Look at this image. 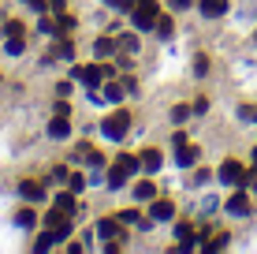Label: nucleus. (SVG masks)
Listing matches in <instances>:
<instances>
[{"label": "nucleus", "mask_w": 257, "mask_h": 254, "mask_svg": "<svg viewBox=\"0 0 257 254\" xmlns=\"http://www.w3.org/2000/svg\"><path fill=\"white\" fill-rule=\"evenodd\" d=\"M127 131H131V112H123V109H116V112L101 124V135L108 138V142H119Z\"/></svg>", "instance_id": "1"}, {"label": "nucleus", "mask_w": 257, "mask_h": 254, "mask_svg": "<svg viewBox=\"0 0 257 254\" xmlns=\"http://www.w3.org/2000/svg\"><path fill=\"white\" fill-rule=\"evenodd\" d=\"M246 176H250V172H246L238 161H224V164H220V172H216V180L227 183V187H242Z\"/></svg>", "instance_id": "2"}, {"label": "nucleus", "mask_w": 257, "mask_h": 254, "mask_svg": "<svg viewBox=\"0 0 257 254\" xmlns=\"http://www.w3.org/2000/svg\"><path fill=\"white\" fill-rule=\"evenodd\" d=\"M97 235H101L104 243H119V235H123V221H112V217L97 221Z\"/></svg>", "instance_id": "3"}, {"label": "nucleus", "mask_w": 257, "mask_h": 254, "mask_svg": "<svg viewBox=\"0 0 257 254\" xmlns=\"http://www.w3.org/2000/svg\"><path fill=\"white\" fill-rule=\"evenodd\" d=\"M224 209H227L231 217H250V198H246L242 191H235V195L224 202Z\"/></svg>", "instance_id": "4"}, {"label": "nucleus", "mask_w": 257, "mask_h": 254, "mask_svg": "<svg viewBox=\"0 0 257 254\" xmlns=\"http://www.w3.org/2000/svg\"><path fill=\"white\" fill-rule=\"evenodd\" d=\"M194 161H198V146L179 142V150H175V164H179V168H190Z\"/></svg>", "instance_id": "5"}, {"label": "nucleus", "mask_w": 257, "mask_h": 254, "mask_svg": "<svg viewBox=\"0 0 257 254\" xmlns=\"http://www.w3.org/2000/svg\"><path fill=\"white\" fill-rule=\"evenodd\" d=\"M201 15H205V19H220V15L227 12V0H201Z\"/></svg>", "instance_id": "6"}, {"label": "nucleus", "mask_w": 257, "mask_h": 254, "mask_svg": "<svg viewBox=\"0 0 257 254\" xmlns=\"http://www.w3.org/2000/svg\"><path fill=\"white\" fill-rule=\"evenodd\" d=\"M19 195L26 198V202H41V198H45V183H23Z\"/></svg>", "instance_id": "7"}, {"label": "nucleus", "mask_w": 257, "mask_h": 254, "mask_svg": "<svg viewBox=\"0 0 257 254\" xmlns=\"http://www.w3.org/2000/svg\"><path fill=\"white\" fill-rule=\"evenodd\" d=\"M153 217H157V221H172V217H175V206L164 202V198H153Z\"/></svg>", "instance_id": "8"}, {"label": "nucleus", "mask_w": 257, "mask_h": 254, "mask_svg": "<svg viewBox=\"0 0 257 254\" xmlns=\"http://www.w3.org/2000/svg\"><path fill=\"white\" fill-rule=\"evenodd\" d=\"M138 161H142V168H146V172H157V168H161V164H164V157L157 153V150H146V153L138 157Z\"/></svg>", "instance_id": "9"}, {"label": "nucleus", "mask_w": 257, "mask_h": 254, "mask_svg": "<svg viewBox=\"0 0 257 254\" xmlns=\"http://www.w3.org/2000/svg\"><path fill=\"white\" fill-rule=\"evenodd\" d=\"M60 239H64V235H60L56 228H49V232H41V235H38V243H34V247H38V250H49V247H56Z\"/></svg>", "instance_id": "10"}, {"label": "nucleus", "mask_w": 257, "mask_h": 254, "mask_svg": "<svg viewBox=\"0 0 257 254\" xmlns=\"http://www.w3.org/2000/svg\"><path fill=\"white\" fill-rule=\"evenodd\" d=\"M49 135H52V138H67V135H71L67 116H56V120H52V124H49Z\"/></svg>", "instance_id": "11"}, {"label": "nucleus", "mask_w": 257, "mask_h": 254, "mask_svg": "<svg viewBox=\"0 0 257 254\" xmlns=\"http://www.w3.org/2000/svg\"><path fill=\"white\" fill-rule=\"evenodd\" d=\"M135 198H138V202H149V198H157V187H153V180H142L138 187H135Z\"/></svg>", "instance_id": "12"}, {"label": "nucleus", "mask_w": 257, "mask_h": 254, "mask_svg": "<svg viewBox=\"0 0 257 254\" xmlns=\"http://www.w3.org/2000/svg\"><path fill=\"white\" fill-rule=\"evenodd\" d=\"M78 78H82V82L86 86H101V71H97V67H78V71H75Z\"/></svg>", "instance_id": "13"}, {"label": "nucleus", "mask_w": 257, "mask_h": 254, "mask_svg": "<svg viewBox=\"0 0 257 254\" xmlns=\"http://www.w3.org/2000/svg\"><path fill=\"white\" fill-rule=\"evenodd\" d=\"M104 183H108V187H112V191H119V187H127V172H123V168H119V164H116V168H112V172H108V180H104Z\"/></svg>", "instance_id": "14"}, {"label": "nucleus", "mask_w": 257, "mask_h": 254, "mask_svg": "<svg viewBox=\"0 0 257 254\" xmlns=\"http://www.w3.org/2000/svg\"><path fill=\"white\" fill-rule=\"evenodd\" d=\"M15 224H19V228H34V224H38L34 209H19V213H15Z\"/></svg>", "instance_id": "15"}, {"label": "nucleus", "mask_w": 257, "mask_h": 254, "mask_svg": "<svg viewBox=\"0 0 257 254\" xmlns=\"http://www.w3.org/2000/svg\"><path fill=\"white\" fill-rule=\"evenodd\" d=\"M56 209H64L67 217L75 213V191H71V195H56Z\"/></svg>", "instance_id": "16"}, {"label": "nucleus", "mask_w": 257, "mask_h": 254, "mask_svg": "<svg viewBox=\"0 0 257 254\" xmlns=\"http://www.w3.org/2000/svg\"><path fill=\"white\" fill-rule=\"evenodd\" d=\"M116 49H119V45H116V41H108V38H101V41L93 45V52H97V56H112Z\"/></svg>", "instance_id": "17"}, {"label": "nucleus", "mask_w": 257, "mask_h": 254, "mask_svg": "<svg viewBox=\"0 0 257 254\" xmlns=\"http://www.w3.org/2000/svg\"><path fill=\"white\" fill-rule=\"evenodd\" d=\"M123 90H127V86H119V82H112L108 90H104V101H112V105H119L123 101Z\"/></svg>", "instance_id": "18"}, {"label": "nucleus", "mask_w": 257, "mask_h": 254, "mask_svg": "<svg viewBox=\"0 0 257 254\" xmlns=\"http://www.w3.org/2000/svg\"><path fill=\"white\" fill-rule=\"evenodd\" d=\"M23 49H26V41H23V38H8V45H4L8 56H23Z\"/></svg>", "instance_id": "19"}, {"label": "nucleus", "mask_w": 257, "mask_h": 254, "mask_svg": "<svg viewBox=\"0 0 257 254\" xmlns=\"http://www.w3.org/2000/svg\"><path fill=\"white\" fill-rule=\"evenodd\" d=\"M190 112H194V109H187V105H175V109H172V124H187Z\"/></svg>", "instance_id": "20"}, {"label": "nucleus", "mask_w": 257, "mask_h": 254, "mask_svg": "<svg viewBox=\"0 0 257 254\" xmlns=\"http://www.w3.org/2000/svg\"><path fill=\"white\" fill-rule=\"evenodd\" d=\"M116 45H119V49H127V52H138V38H135V34H123Z\"/></svg>", "instance_id": "21"}, {"label": "nucleus", "mask_w": 257, "mask_h": 254, "mask_svg": "<svg viewBox=\"0 0 257 254\" xmlns=\"http://www.w3.org/2000/svg\"><path fill=\"white\" fill-rule=\"evenodd\" d=\"M119 168L131 176V172H138V168H142V161H135V157H119Z\"/></svg>", "instance_id": "22"}, {"label": "nucleus", "mask_w": 257, "mask_h": 254, "mask_svg": "<svg viewBox=\"0 0 257 254\" xmlns=\"http://www.w3.org/2000/svg\"><path fill=\"white\" fill-rule=\"evenodd\" d=\"M52 56H56V60H71V45H67V41H56V49H52Z\"/></svg>", "instance_id": "23"}, {"label": "nucleus", "mask_w": 257, "mask_h": 254, "mask_svg": "<svg viewBox=\"0 0 257 254\" xmlns=\"http://www.w3.org/2000/svg\"><path fill=\"white\" fill-rule=\"evenodd\" d=\"M227 243H231V239H227V235L220 232V235H216V239H212V243H205V250H224Z\"/></svg>", "instance_id": "24"}, {"label": "nucleus", "mask_w": 257, "mask_h": 254, "mask_svg": "<svg viewBox=\"0 0 257 254\" xmlns=\"http://www.w3.org/2000/svg\"><path fill=\"white\" fill-rule=\"evenodd\" d=\"M67 183H71V191L78 195V191H86V183H90V180H86V176H67Z\"/></svg>", "instance_id": "25"}, {"label": "nucleus", "mask_w": 257, "mask_h": 254, "mask_svg": "<svg viewBox=\"0 0 257 254\" xmlns=\"http://www.w3.org/2000/svg\"><path fill=\"white\" fill-rule=\"evenodd\" d=\"M104 4L116 8V12H131V8H135V0H104Z\"/></svg>", "instance_id": "26"}, {"label": "nucleus", "mask_w": 257, "mask_h": 254, "mask_svg": "<svg viewBox=\"0 0 257 254\" xmlns=\"http://www.w3.org/2000/svg\"><path fill=\"white\" fill-rule=\"evenodd\" d=\"M157 34H161V38H172V19H157Z\"/></svg>", "instance_id": "27"}, {"label": "nucleus", "mask_w": 257, "mask_h": 254, "mask_svg": "<svg viewBox=\"0 0 257 254\" xmlns=\"http://www.w3.org/2000/svg\"><path fill=\"white\" fill-rule=\"evenodd\" d=\"M209 180H212V172L201 168V172H194V180H190V183H194V187H201V183H209Z\"/></svg>", "instance_id": "28"}, {"label": "nucleus", "mask_w": 257, "mask_h": 254, "mask_svg": "<svg viewBox=\"0 0 257 254\" xmlns=\"http://www.w3.org/2000/svg\"><path fill=\"white\" fill-rule=\"evenodd\" d=\"M86 164H90V168H101V153H97V150H90V153H86Z\"/></svg>", "instance_id": "29"}, {"label": "nucleus", "mask_w": 257, "mask_h": 254, "mask_svg": "<svg viewBox=\"0 0 257 254\" xmlns=\"http://www.w3.org/2000/svg\"><path fill=\"white\" fill-rule=\"evenodd\" d=\"M67 176H71V172H67V168H52V176H49V183H64Z\"/></svg>", "instance_id": "30"}, {"label": "nucleus", "mask_w": 257, "mask_h": 254, "mask_svg": "<svg viewBox=\"0 0 257 254\" xmlns=\"http://www.w3.org/2000/svg\"><path fill=\"white\" fill-rule=\"evenodd\" d=\"M205 71H209V60L198 56V60H194V75H205Z\"/></svg>", "instance_id": "31"}, {"label": "nucleus", "mask_w": 257, "mask_h": 254, "mask_svg": "<svg viewBox=\"0 0 257 254\" xmlns=\"http://www.w3.org/2000/svg\"><path fill=\"white\" fill-rule=\"evenodd\" d=\"M119 221H123V224H142V217L135 213V209H127V213H123V217H119Z\"/></svg>", "instance_id": "32"}, {"label": "nucleus", "mask_w": 257, "mask_h": 254, "mask_svg": "<svg viewBox=\"0 0 257 254\" xmlns=\"http://www.w3.org/2000/svg\"><path fill=\"white\" fill-rule=\"evenodd\" d=\"M23 34V23H8V38H19Z\"/></svg>", "instance_id": "33"}, {"label": "nucleus", "mask_w": 257, "mask_h": 254, "mask_svg": "<svg viewBox=\"0 0 257 254\" xmlns=\"http://www.w3.org/2000/svg\"><path fill=\"white\" fill-rule=\"evenodd\" d=\"M220 202H216V198H205V202H201V213H212V209H216Z\"/></svg>", "instance_id": "34"}, {"label": "nucleus", "mask_w": 257, "mask_h": 254, "mask_svg": "<svg viewBox=\"0 0 257 254\" xmlns=\"http://www.w3.org/2000/svg\"><path fill=\"white\" fill-rule=\"evenodd\" d=\"M190 4H198V0H172V8H175V12H183V8H190Z\"/></svg>", "instance_id": "35"}, {"label": "nucleus", "mask_w": 257, "mask_h": 254, "mask_svg": "<svg viewBox=\"0 0 257 254\" xmlns=\"http://www.w3.org/2000/svg\"><path fill=\"white\" fill-rule=\"evenodd\" d=\"M138 8H146V12H153V15H157V0H138Z\"/></svg>", "instance_id": "36"}, {"label": "nucleus", "mask_w": 257, "mask_h": 254, "mask_svg": "<svg viewBox=\"0 0 257 254\" xmlns=\"http://www.w3.org/2000/svg\"><path fill=\"white\" fill-rule=\"evenodd\" d=\"M49 8H52L56 15H64V0H49Z\"/></svg>", "instance_id": "37"}, {"label": "nucleus", "mask_w": 257, "mask_h": 254, "mask_svg": "<svg viewBox=\"0 0 257 254\" xmlns=\"http://www.w3.org/2000/svg\"><path fill=\"white\" fill-rule=\"evenodd\" d=\"M253 164H257V150H253Z\"/></svg>", "instance_id": "38"}, {"label": "nucleus", "mask_w": 257, "mask_h": 254, "mask_svg": "<svg viewBox=\"0 0 257 254\" xmlns=\"http://www.w3.org/2000/svg\"><path fill=\"white\" fill-rule=\"evenodd\" d=\"M253 41H257V34H253Z\"/></svg>", "instance_id": "39"}, {"label": "nucleus", "mask_w": 257, "mask_h": 254, "mask_svg": "<svg viewBox=\"0 0 257 254\" xmlns=\"http://www.w3.org/2000/svg\"><path fill=\"white\" fill-rule=\"evenodd\" d=\"M23 4H26V0H23Z\"/></svg>", "instance_id": "40"}, {"label": "nucleus", "mask_w": 257, "mask_h": 254, "mask_svg": "<svg viewBox=\"0 0 257 254\" xmlns=\"http://www.w3.org/2000/svg\"><path fill=\"white\" fill-rule=\"evenodd\" d=\"M253 120H257V116H253Z\"/></svg>", "instance_id": "41"}]
</instances>
